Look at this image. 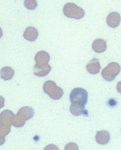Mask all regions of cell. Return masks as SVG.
Returning a JSON list of instances; mask_svg holds the SVG:
<instances>
[{
	"mask_svg": "<svg viewBox=\"0 0 121 150\" xmlns=\"http://www.w3.org/2000/svg\"><path fill=\"white\" fill-rule=\"evenodd\" d=\"M34 115V110L30 107H23L18 111L13 119L12 125L16 127H22L26 120L31 119Z\"/></svg>",
	"mask_w": 121,
	"mask_h": 150,
	"instance_id": "cell-1",
	"label": "cell"
},
{
	"mask_svg": "<svg viewBox=\"0 0 121 150\" xmlns=\"http://www.w3.org/2000/svg\"><path fill=\"white\" fill-rule=\"evenodd\" d=\"M64 14L68 18L80 20L85 16V11L73 3H66L63 8Z\"/></svg>",
	"mask_w": 121,
	"mask_h": 150,
	"instance_id": "cell-2",
	"label": "cell"
},
{
	"mask_svg": "<svg viewBox=\"0 0 121 150\" xmlns=\"http://www.w3.org/2000/svg\"><path fill=\"white\" fill-rule=\"evenodd\" d=\"M43 90L50 97L54 100L60 99L64 94V91L60 87L57 86L55 82L52 81H47L44 83Z\"/></svg>",
	"mask_w": 121,
	"mask_h": 150,
	"instance_id": "cell-3",
	"label": "cell"
},
{
	"mask_svg": "<svg viewBox=\"0 0 121 150\" xmlns=\"http://www.w3.org/2000/svg\"><path fill=\"white\" fill-rule=\"evenodd\" d=\"M121 68L117 62H111L106 68H104L102 72V76L104 80L111 81L115 80V77L120 72Z\"/></svg>",
	"mask_w": 121,
	"mask_h": 150,
	"instance_id": "cell-4",
	"label": "cell"
},
{
	"mask_svg": "<svg viewBox=\"0 0 121 150\" xmlns=\"http://www.w3.org/2000/svg\"><path fill=\"white\" fill-rule=\"evenodd\" d=\"M69 99L71 103H79L85 105L88 100V93L85 89L76 88L71 92Z\"/></svg>",
	"mask_w": 121,
	"mask_h": 150,
	"instance_id": "cell-5",
	"label": "cell"
},
{
	"mask_svg": "<svg viewBox=\"0 0 121 150\" xmlns=\"http://www.w3.org/2000/svg\"><path fill=\"white\" fill-rule=\"evenodd\" d=\"M15 115L10 110H5L0 114V125H7L11 126L13 122Z\"/></svg>",
	"mask_w": 121,
	"mask_h": 150,
	"instance_id": "cell-6",
	"label": "cell"
},
{
	"mask_svg": "<svg viewBox=\"0 0 121 150\" xmlns=\"http://www.w3.org/2000/svg\"><path fill=\"white\" fill-rule=\"evenodd\" d=\"M51 67L49 64H35L34 67V74L35 76L43 77L46 76L51 71Z\"/></svg>",
	"mask_w": 121,
	"mask_h": 150,
	"instance_id": "cell-7",
	"label": "cell"
},
{
	"mask_svg": "<svg viewBox=\"0 0 121 150\" xmlns=\"http://www.w3.org/2000/svg\"><path fill=\"white\" fill-rule=\"evenodd\" d=\"M121 16L117 12H112L107 17V23L111 28L117 27L120 23Z\"/></svg>",
	"mask_w": 121,
	"mask_h": 150,
	"instance_id": "cell-8",
	"label": "cell"
},
{
	"mask_svg": "<svg viewBox=\"0 0 121 150\" xmlns=\"http://www.w3.org/2000/svg\"><path fill=\"white\" fill-rule=\"evenodd\" d=\"M87 71L92 74H96L100 72L101 66L100 62L97 58H93L86 65Z\"/></svg>",
	"mask_w": 121,
	"mask_h": 150,
	"instance_id": "cell-9",
	"label": "cell"
},
{
	"mask_svg": "<svg viewBox=\"0 0 121 150\" xmlns=\"http://www.w3.org/2000/svg\"><path fill=\"white\" fill-rule=\"evenodd\" d=\"M69 110L71 113L75 116L87 114V111L85 109L84 105L79 103H72L70 106Z\"/></svg>",
	"mask_w": 121,
	"mask_h": 150,
	"instance_id": "cell-10",
	"label": "cell"
},
{
	"mask_svg": "<svg viewBox=\"0 0 121 150\" xmlns=\"http://www.w3.org/2000/svg\"><path fill=\"white\" fill-rule=\"evenodd\" d=\"M39 33L37 29L34 27H27L24 32L23 37L28 41H35L38 37Z\"/></svg>",
	"mask_w": 121,
	"mask_h": 150,
	"instance_id": "cell-11",
	"label": "cell"
},
{
	"mask_svg": "<svg viewBox=\"0 0 121 150\" xmlns=\"http://www.w3.org/2000/svg\"><path fill=\"white\" fill-rule=\"evenodd\" d=\"M96 141L100 144H106L110 141V136L109 132L106 131H98L95 136Z\"/></svg>",
	"mask_w": 121,
	"mask_h": 150,
	"instance_id": "cell-12",
	"label": "cell"
},
{
	"mask_svg": "<svg viewBox=\"0 0 121 150\" xmlns=\"http://www.w3.org/2000/svg\"><path fill=\"white\" fill-rule=\"evenodd\" d=\"M106 41L101 39H97L93 41L92 44V49L97 53L103 52L107 49Z\"/></svg>",
	"mask_w": 121,
	"mask_h": 150,
	"instance_id": "cell-13",
	"label": "cell"
},
{
	"mask_svg": "<svg viewBox=\"0 0 121 150\" xmlns=\"http://www.w3.org/2000/svg\"><path fill=\"white\" fill-rule=\"evenodd\" d=\"M50 60V56L49 54L44 51H41L37 53L35 56V61L37 64H48Z\"/></svg>",
	"mask_w": 121,
	"mask_h": 150,
	"instance_id": "cell-14",
	"label": "cell"
},
{
	"mask_svg": "<svg viewBox=\"0 0 121 150\" xmlns=\"http://www.w3.org/2000/svg\"><path fill=\"white\" fill-rule=\"evenodd\" d=\"M15 71L11 68L8 67V66L3 68L0 71V77L5 81L11 80L13 77Z\"/></svg>",
	"mask_w": 121,
	"mask_h": 150,
	"instance_id": "cell-15",
	"label": "cell"
},
{
	"mask_svg": "<svg viewBox=\"0 0 121 150\" xmlns=\"http://www.w3.org/2000/svg\"><path fill=\"white\" fill-rule=\"evenodd\" d=\"M24 5L28 10H35L37 6V2L36 0H25Z\"/></svg>",
	"mask_w": 121,
	"mask_h": 150,
	"instance_id": "cell-16",
	"label": "cell"
},
{
	"mask_svg": "<svg viewBox=\"0 0 121 150\" xmlns=\"http://www.w3.org/2000/svg\"><path fill=\"white\" fill-rule=\"evenodd\" d=\"M11 131V126L7 125H0V137H5Z\"/></svg>",
	"mask_w": 121,
	"mask_h": 150,
	"instance_id": "cell-17",
	"label": "cell"
},
{
	"mask_svg": "<svg viewBox=\"0 0 121 150\" xmlns=\"http://www.w3.org/2000/svg\"><path fill=\"white\" fill-rule=\"evenodd\" d=\"M65 149H78V147L77 144L71 143H68L66 146Z\"/></svg>",
	"mask_w": 121,
	"mask_h": 150,
	"instance_id": "cell-18",
	"label": "cell"
},
{
	"mask_svg": "<svg viewBox=\"0 0 121 150\" xmlns=\"http://www.w3.org/2000/svg\"><path fill=\"white\" fill-rule=\"evenodd\" d=\"M5 105V98L2 96H0V109H1Z\"/></svg>",
	"mask_w": 121,
	"mask_h": 150,
	"instance_id": "cell-19",
	"label": "cell"
},
{
	"mask_svg": "<svg viewBox=\"0 0 121 150\" xmlns=\"http://www.w3.org/2000/svg\"><path fill=\"white\" fill-rule=\"evenodd\" d=\"M117 90L118 92L121 93V81H119L117 85Z\"/></svg>",
	"mask_w": 121,
	"mask_h": 150,
	"instance_id": "cell-20",
	"label": "cell"
},
{
	"mask_svg": "<svg viewBox=\"0 0 121 150\" xmlns=\"http://www.w3.org/2000/svg\"><path fill=\"white\" fill-rule=\"evenodd\" d=\"M5 142V137H0V146L3 145Z\"/></svg>",
	"mask_w": 121,
	"mask_h": 150,
	"instance_id": "cell-21",
	"label": "cell"
},
{
	"mask_svg": "<svg viewBox=\"0 0 121 150\" xmlns=\"http://www.w3.org/2000/svg\"><path fill=\"white\" fill-rule=\"evenodd\" d=\"M3 36V31L1 28L0 27V38H1V37Z\"/></svg>",
	"mask_w": 121,
	"mask_h": 150,
	"instance_id": "cell-22",
	"label": "cell"
}]
</instances>
